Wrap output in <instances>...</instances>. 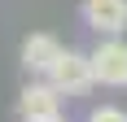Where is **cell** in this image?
Wrapping results in <instances>:
<instances>
[{"instance_id":"6","label":"cell","mask_w":127,"mask_h":122,"mask_svg":"<svg viewBox=\"0 0 127 122\" xmlns=\"http://www.w3.org/2000/svg\"><path fill=\"white\" fill-rule=\"evenodd\" d=\"M88 122H127V113H123V109H114V105H101V109H92V113H88Z\"/></svg>"},{"instance_id":"4","label":"cell","mask_w":127,"mask_h":122,"mask_svg":"<svg viewBox=\"0 0 127 122\" xmlns=\"http://www.w3.org/2000/svg\"><path fill=\"white\" fill-rule=\"evenodd\" d=\"M18 109H22V118H53V113H62V92L53 83H26L18 96Z\"/></svg>"},{"instance_id":"7","label":"cell","mask_w":127,"mask_h":122,"mask_svg":"<svg viewBox=\"0 0 127 122\" xmlns=\"http://www.w3.org/2000/svg\"><path fill=\"white\" fill-rule=\"evenodd\" d=\"M26 122H62V113H53V118H26Z\"/></svg>"},{"instance_id":"1","label":"cell","mask_w":127,"mask_h":122,"mask_svg":"<svg viewBox=\"0 0 127 122\" xmlns=\"http://www.w3.org/2000/svg\"><path fill=\"white\" fill-rule=\"evenodd\" d=\"M48 83L57 87L62 96H83V92L96 83V70H92V52L62 48V57L53 61V70H48Z\"/></svg>"},{"instance_id":"2","label":"cell","mask_w":127,"mask_h":122,"mask_svg":"<svg viewBox=\"0 0 127 122\" xmlns=\"http://www.w3.org/2000/svg\"><path fill=\"white\" fill-rule=\"evenodd\" d=\"M92 70H96V83L105 87H127V44L118 35L101 39V48L92 52Z\"/></svg>"},{"instance_id":"5","label":"cell","mask_w":127,"mask_h":122,"mask_svg":"<svg viewBox=\"0 0 127 122\" xmlns=\"http://www.w3.org/2000/svg\"><path fill=\"white\" fill-rule=\"evenodd\" d=\"M57 57H62V44H57L53 35H26V44H22V65H26V74H48Z\"/></svg>"},{"instance_id":"3","label":"cell","mask_w":127,"mask_h":122,"mask_svg":"<svg viewBox=\"0 0 127 122\" xmlns=\"http://www.w3.org/2000/svg\"><path fill=\"white\" fill-rule=\"evenodd\" d=\"M83 22L101 35L127 31V0H83Z\"/></svg>"}]
</instances>
